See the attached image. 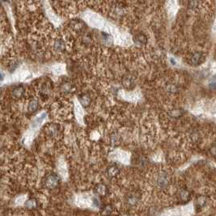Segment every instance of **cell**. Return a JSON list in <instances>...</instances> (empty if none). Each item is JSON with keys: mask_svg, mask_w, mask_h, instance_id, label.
Masks as SVG:
<instances>
[{"mask_svg": "<svg viewBox=\"0 0 216 216\" xmlns=\"http://www.w3.org/2000/svg\"><path fill=\"white\" fill-rule=\"evenodd\" d=\"M60 183L58 176L54 173L48 175L45 180V186L49 189H54L58 187Z\"/></svg>", "mask_w": 216, "mask_h": 216, "instance_id": "6da1fadb", "label": "cell"}, {"mask_svg": "<svg viewBox=\"0 0 216 216\" xmlns=\"http://www.w3.org/2000/svg\"><path fill=\"white\" fill-rule=\"evenodd\" d=\"M170 177L167 173H160L157 177V185L160 187H166L169 184Z\"/></svg>", "mask_w": 216, "mask_h": 216, "instance_id": "7a4b0ae2", "label": "cell"}, {"mask_svg": "<svg viewBox=\"0 0 216 216\" xmlns=\"http://www.w3.org/2000/svg\"><path fill=\"white\" fill-rule=\"evenodd\" d=\"M205 60V56L202 53L197 52L194 54L190 58V64L192 66H198L200 64H202Z\"/></svg>", "mask_w": 216, "mask_h": 216, "instance_id": "3957f363", "label": "cell"}, {"mask_svg": "<svg viewBox=\"0 0 216 216\" xmlns=\"http://www.w3.org/2000/svg\"><path fill=\"white\" fill-rule=\"evenodd\" d=\"M95 192L99 196L105 197L109 194V189L106 185H103V184H97L95 187Z\"/></svg>", "mask_w": 216, "mask_h": 216, "instance_id": "277c9868", "label": "cell"}, {"mask_svg": "<svg viewBox=\"0 0 216 216\" xmlns=\"http://www.w3.org/2000/svg\"><path fill=\"white\" fill-rule=\"evenodd\" d=\"M25 92V88L20 85V86H16L13 88L12 92H11V95H12V97H14L15 99H20L24 97Z\"/></svg>", "mask_w": 216, "mask_h": 216, "instance_id": "5b68a950", "label": "cell"}, {"mask_svg": "<svg viewBox=\"0 0 216 216\" xmlns=\"http://www.w3.org/2000/svg\"><path fill=\"white\" fill-rule=\"evenodd\" d=\"M122 83L126 89H131L134 86V80L130 76H126L122 79Z\"/></svg>", "mask_w": 216, "mask_h": 216, "instance_id": "8992f818", "label": "cell"}, {"mask_svg": "<svg viewBox=\"0 0 216 216\" xmlns=\"http://www.w3.org/2000/svg\"><path fill=\"white\" fill-rule=\"evenodd\" d=\"M39 107V104H38V101L36 99H33L29 101V104H28V111L29 113H35L37 111Z\"/></svg>", "mask_w": 216, "mask_h": 216, "instance_id": "52a82bcc", "label": "cell"}, {"mask_svg": "<svg viewBox=\"0 0 216 216\" xmlns=\"http://www.w3.org/2000/svg\"><path fill=\"white\" fill-rule=\"evenodd\" d=\"M38 206V202L36 198H29L27 200L25 203V208H27L29 210H34Z\"/></svg>", "mask_w": 216, "mask_h": 216, "instance_id": "ba28073f", "label": "cell"}, {"mask_svg": "<svg viewBox=\"0 0 216 216\" xmlns=\"http://www.w3.org/2000/svg\"><path fill=\"white\" fill-rule=\"evenodd\" d=\"M79 101L80 104L83 106V107H88L89 105L92 103V99L89 95L88 94H83L80 97H79Z\"/></svg>", "mask_w": 216, "mask_h": 216, "instance_id": "9c48e42d", "label": "cell"}, {"mask_svg": "<svg viewBox=\"0 0 216 216\" xmlns=\"http://www.w3.org/2000/svg\"><path fill=\"white\" fill-rule=\"evenodd\" d=\"M54 50H55V51L61 53V52H63L64 50H65L66 46H65V43H64L62 40L58 39L54 41Z\"/></svg>", "mask_w": 216, "mask_h": 216, "instance_id": "30bf717a", "label": "cell"}, {"mask_svg": "<svg viewBox=\"0 0 216 216\" xmlns=\"http://www.w3.org/2000/svg\"><path fill=\"white\" fill-rule=\"evenodd\" d=\"M120 170L119 168H117L116 165H112L107 170V174L110 178H113V177H115L118 175Z\"/></svg>", "mask_w": 216, "mask_h": 216, "instance_id": "8fae6325", "label": "cell"}, {"mask_svg": "<svg viewBox=\"0 0 216 216\" xmlns=\"http://www.w3.org/2000/svg\"><path fill=\"white\" fill-rule=\"evenodd\" d=\"M179 198L182 202H188L190 198V193L187 189H181L179 192Z\"/></svg>", "mask_w": 216, "mask_h": 216, "instance_id": "7c38bea8", "label": "cell"}, {"mask_svg": "<svg viewBox=\"0 0 216 216\" xmlns=\"http://www.w3.org/2000/svg\"><path fill=\"white\" fill-rule=\"evenodd\" d=\"M139 202V198L137 194H130V195L127 197V202L128 204H130V206H134Z\"/></svg>", "mask_w": 216, "mask_h": 216, "instance_id": "4fadbf2b", "label": "cell"}, {"mask_svg": "<svg viewBox=\"0 0 216 216\" xmlns=\"http://www.w3.org/2000/svg\"><path fill=\"white\" fill-rule=\"evenodd\" d=\"M184 113H185V111H184L183 109H173L172 111H170V113H169V115L171 116L172 117L177 118V117H181V116H183Z\"/></svg>", "mask_w": 216, "mask_h": 216, "instance_id": "5bb4252c", "label": "cell"}, {"mask_svg": "<svg viewBox=\"0 0 216 216\" xmlns=\"http://www.w3.org/2000/svg\"><path fill=\"white\" fill-rule=\"evenodd\" d=\"M58 131H59L58 127L56 125H51L47 130V133L52 137H55V136L58 135Z\"/></svg>", "mask_w": 216, "mask_h": 216, "instance_id": "9a60e30c", "label": "cell"}, {"mask_svg": "<svg viewBox=\"0 0 216 216\" xmlns=\"http://www.w3.org/2000/svg\"><path fill=\"white\" fill-rule=\"evenodd\" d=\"M206 198H203V197H201V198H198L197 201H196L195 203V207L196 210H202V207H203L205 205H206Z\"/></svg>", "mask_w": 216, "mask_h": 216, "instance_id": "2e32d148", "label": "cell"}, {"mask_svg": "<svg viewBox=\"0 0 216 216\" xmlns=\"http://www.w3.org/2000/svg\"><path fill=\"white\" fill-rule=\"evenodd\" d=\"M60 89H61V91H62V92L70 93V92L72 91V85L70 84V83L66 82L61 85V88H60Z\"/></svg>", "mask_w": 216, "mask_h": 216, "instance_id": "e0dca14e", "label": "cell"}, {"mask_svg": "<svg viewBox=\"0 0 216 216\" xmlns=\"http://www.w3.org/2000/svg\"><path fill=\"white\" fill-rule=\"evenodd\" d=\"M135 41L139 44L145 45L146 43V37L144 34H138L135 37Z\"/></svg>", "mask_w": 216, "mask_h": 216, "instance_id": "ac0fdd59", "label": "cell"}, {"mask_svg": "<svg viewBox=\"0 0 216 216\" xmlns=\"http://www.w3.org/2000/svg\"><path fill=\"white\" fill-rule=\"evenodd\" d=\"M166 89L169 92L171 93H175L177 92V87L175 84H173V83H169L167 84Z\"/></svg>", "mask_w": 216, "mask_h": 216, "instance_id": "d6986e66", "label": "cell"}, {"mask_svg": "<svg viewBox=\"0 0 216 216\" xmlns=\"http://www.w3.org/2000/svg\"><path fill=\"white\" fill-rule=\"evenodd\" d=\"M119 141H120V138H119V136L117 135V134H115L112 135V138H111L112 144H113L114 146H117V144L119 143Z\"/></svg>", "mask_w": 216, "mask_h": 216, "instance_id": "ffe728a7", "label": "cell"}, {"mask_svg": "<svg viewBox=\"0 0 216 216\" xmlns=\"http://www.w3.org/2000/svg\"><path fill=\"white\" fill-rule=\"evenodd\" d=\"M112 210H113V208H112L111 206H109V205H108V206H105V207L102 209V211H103L104 214H110V213L112 212Z\"/></svg>", "mask_w": 216, "mask_h": 216, "instance_id": "44dd1931", "label": "cell"}, {"mask_svg": "<svg viewBox=\"0 0 216 216\" xmlns=\"http://www.w3.org/2000/svg\"><path fill=\"white\" fill-rule=\"evenodd\" d=\"M93 203H94V205L96 206H100V201L97 198H94V200H93Z\"/></svg>", "mask_w": 216, "mask_h": 216, "instance_id": "7402d4cb", "label": "cell"}, {"mask_svg": "<svg viewBox=\"0 0 216 216\" xmlns=\"http://www.w3.org/2000/svg\"><path fill=\"white\" fill-rule=\"evenodd\" d=\"M4 79V74L0 71V81H2Z\"/></svg>", "mask_w": 216, "mask_h": 216, "instance_id": "603a6c76", "label": "cell"}, {"mask_svg": "<svg viewBox=\"0 0 216 216\" xmlns=\"http://www.w3.org/2000/svg\"><path fill=\"white\" fill-rule=\"evenodd\" d=\"M1 92H2V90H1V88H0V95H1Z\"/></svg>", "mask_w": 216, "mask_h": 216, "instance_id": "cb8c5ba5", "label": "cell"}, {"mask_svg": "<svg viewBox=\"0 0 216 216\" xmlns=\"http://www.w3.org/2000/svg\"><path fill=\"white\" fill-rule=\"evenodd\" d=\"M53 1H57V0H53Z\"/></svg>", "mask_w": 216, "mask_h": 216, "instance_id": "d4e9b609", "label": "cell"}]
</instances>
